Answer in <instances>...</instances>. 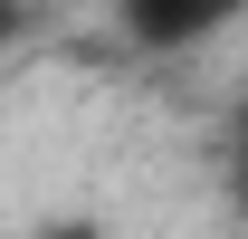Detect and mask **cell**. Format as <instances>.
Segmentation results:
<instances>
[{
	"label": "cell",
	"mask_w": 248,
	"mask_h": 239,
	"mask_svg": "<svg viewBox=\"0 0 248 239\" xmlns=\"http://www.w3.org/2000/svg\"><path fill=\"white\" fill-rule=\"evenodd\" d=\"M229 19H248V0H115V29L134 48H201Z\"/></svg>",
	"instance_id": "obj_1"
},
{
	"label": "cell",
	"mask_w": 248,
	"mask_h": 239,
	"mask_svg": "<svg viewBox=\"0 0 248 239\" xmlns=\"http://www.w3.org/2000/svg\"><path fill=\"white\" fill-rule=\"evenodd\" d=\"M29 239H105V230H95V220H38Z\"/></svg>",
	"instance_id": "obj_2"
},
{
	"label": "cell",
	"mask_w": 248,
	"mask_h": 239,
	"mask_svg": "<svg viewBox=\"0 0 248 239\" xmlns=\"http://www.w3.org/2000/svg\"><path fill=\"white\" fill-rule=\"evenodd\" d=\"M239 191H248V124H239Z\"/></svg>",
	"instance_id": "obj_3"
}]
</instances>
